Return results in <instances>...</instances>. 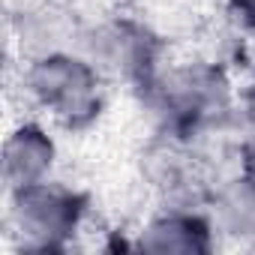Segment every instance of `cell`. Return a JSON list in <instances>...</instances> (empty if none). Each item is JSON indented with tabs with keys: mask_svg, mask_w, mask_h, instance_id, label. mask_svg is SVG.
Listing matches in <instances>:
<instances>
[{
	"mask_svg": "<svg viewBox=\"0 0 255 255\" xmlns=\"http://www.w3.org/2000/svg\"><path fill=\"white\" fill-rule=\"evenodd\" d=\"M78 51H84L99 66L111 87H123L126 93L144 87L171 57L168 36L156 27V21L138 9L120 6L99 12L90 9Z\"/></svg>",
	"mask_w": 255,
	"mask_h": 255,
	"instance_id": "cell-4",
	"label": "cell"
},
{
	"mask_svg": "<svg viewBox=\"0 0 255 255\" xmlns=\"http://www.w3.org/2000/svg\"><path fill=\"white\" fill-rule=\"evenodd\" d=\"M132 246L153 255H213L222 237L204 204H156L132 228Z\"/></svg>",
	"mask_w": 255,
	"mask_h": 255,
	"instance_id": "cell-5",
	"label": "cell"
},
{
	"mask_svg": "<svg viewBox=\"0 0 255 255\" xmlns=\"http://www.w3.org/2000/svg\"><path fill=\"white\" fill-rule=\"evenodd\" d=\"M207 210L216 222L222 246L255 249V189L243 183L234 171L216 186L207 201Z\"/></svg>",
	"mask_w": 255,
	"mask_h": 255,
	"instance_id": "cell-8",
	"label": "cell"
},
{
	"mask_svg": "<svg viewBox=\"0 0 255 255\" xmlns=\"http://www.w3.org/2000/svg\"><path fill=\"white\" fill-rule=\"evenodd\" d=\"M237 69L201 48L168 63L132 96L147 132L180 138H216L240 129Z\"/></svg>",
	"mask_w": 255,
	"mask_h": 255,
	"instance_id": "cell-1",
	"label": "cell"
},
{
	"mask_svg": "<svg viewBox=\"0 0 255 255\" xmlns=\"http://www.w3.org/2000/svg\"><path fill=\"white\" fill-rule=\"evenodd\" d=\"M87 18L90 9L81 6V0H21L9 12V36L21 57L78 48Z\"/></svg>",
	"mask_w": 255,
	"mask_h": 255,
	"instance_id": "cell-6",
	"label": "cell"
},
{
	"mask_svg": "<svg viewBox=\"0 0 255 255\" xmlns=\"http://www.w3.org/2000/svg\"><path fill=\"white\" fill-rule=\"evenodd\" d=\"M243 183H249L255 189V135L243 132L237 138V147H234V168H231Z\"/></svg>",
	"mask_w": 255,
	"mask_h": 255,
	"instance_id": "cell-10",
	"label": "cell"
},
{
	"mask_svg": "<svg viewBox=\"0 0 255 255\" xmlns=\"http://www.w3.org/2000/svg\"><path fill=\"white\" fill-rule=\"evenodd\" d=\"M237 117L240 129L255 135V60L240 72V87H237Z\"/></svg>",
	"mask_w": 255,
	"mask_h": 255,
	"instance_id": "cell-9",
	"label": "cell"
},
{
	"mask_svg": "<svg viewBox=\"0 0 255 255\" xmlns=\"http://www.w3.org/2000/svg\"><path fill=\"white\" fill-rule=\"evenodd\" d=\"M18 96L27 114L45 120L66 138L96 132L111 108V81L78 48H57L21 57Z\"/></svg>",
	"mask_w": 255,
	"mask_h": 255,
	"instance_id": "cell-2",
	"label": "cell"
},
{
	"mask_svg": "<svg viewBox=\"0 0 255 255\" xmlns=\"http://www.w3.org/2000/svg\"><path fill=\"white\" fill-rule=\"evenodd\" d=\"M3 228L9 249L18 255H66L81 249L93 228V198L57 174L6 192Z\"/></svg>",
	"mask_w": 255,
	"mask_h": 255,
	"instance_id": "cell-3",
	"label": "cell"
},
{
	"mask_svg": "<svg viewBox=\"0 0 255 255\" xmlns=\"http://www.w3.org/2000/svg\"><path fill=\"white\" fill-rule=\"evenodd\" d=\"M3 192L45 183L60 174V132L45 120L27 114L9 126L0 153Z\"/></svg>",
	"mask_w": 255,
	"mask_h": 255,
	"instance_id": "cell-7",
	"label": "cell"
}]
</instances>
